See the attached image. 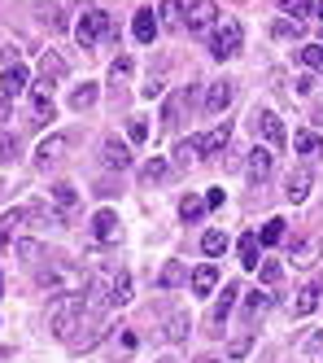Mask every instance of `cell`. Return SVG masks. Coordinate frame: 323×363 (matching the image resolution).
<instances>
[{
    "mask_svg": "<svg viewBox=\"0 0 323 363\" xmlns=\"http://www.w3.org/2000/svg\"><path fill=\"white\" fill-rule=\"evenodd\" d=\"M84 315H88V298H84V294H66V298H57V302H52V320H48L52 337H57V342H70Z\"/></svg>",
    "mask_w": 323,
    "mask_h": 363,
    "instance_id": "obj_1",
    "label": "cell"
},
{
    "mask_svg": "<svg viewBox=\"0 0 323 363\" xmlns=\"http://www.w3.org/2000/svg\"><path fill=\"white\" fill-rule=\"evenodd\" d=\"M240 44H245V27H240L232 13H219V22H214V31H210V53L219 62H227V57L240 53Z\"/></svg>",
    "mask_w": 323,
    "mask_h": 363,
    "instance_id": "obj_2",
    "label": "cell"
},
{
    "mask_svg": "<svg viewBox=\"0 0 323 363\" xmlns=\"http://www.w3.org/2000/svg\"><path fill=\"white\" fill-rule=\"evenodd\" d=\"M35 280H40V289L57 294V298H66V294H84V272L70 267V263H48Z\"/></svg>",
    "mask_w": 323,
    "mask_h": 363,
    "instance_id": "obj_3",
    "label": "cell"
},
{
    "mask_svg": "<svg viewBox=\"0 0 323 363\" xmlns=\"http://www.w3.org/2000/svg\"><path fill=\"white\" fill-rule=\"evenodd\" d=\"M114 35V22H110V13L105 9H88L84 18L74 22V40L84 44V48H92V44H101V40H110Z\"/></svg>",
    "mask_w": 323,
    "mask_h": 363,
    "instance_id": "obj_4",
    "label": "cell"
},
{
    "mask_svg": "<svg viewBox=\"0 0 323 363\" xmlns=\"http://www.w3.org/2000/svg\"><path fill=\"white\" fill-rule=\"evenodd\" d=\"M70 145H74L70 132H52V136H44L40 149H35V167H44V171H48V167H57V162L66 158V149H70Z\"/></svg>",
    "mask_w": 323,
    "mask_h": 363,
    "instance_id": "obj_5",
    "label": "cell"
},
{
    "mask_svg": "<svg viewBox=\"0 0 323 363\" xmlns=\"http://www.w3.org/2000/svg\"><path fill=\"white\" fill-rule=\"evenodd\" d=\"M214 22H219V5H214V0H193V5H188V18H183V27L188 31H214Z\"/></svg>",
    "mask_w": 323,
    "mask_h": 363,
    "instance_id": "obj_6",
    "label": "cell"
},
{
    "mask_svg": "<svg viewBox=\"0 0 323 363\" xmlns=\"http://www.w3.org/2000/svg\"><path fill=\"white\" fill-rule=\"evenodd\" d=\"M254 132H262V140L271 149H284V140H288L280 114H271V110H254Z\"/></svg>",
    "mask_w": 323,
    "mask_h": 363,
    "instance_id": "obj_7",
    "label": "cell"
},
{
    "mask_svg": "<svg viewBox=\"0 0 323 363\" xmlns=\"http://www.w3.org/2000/svg\"><path fill=\"white\" fill-rule=\"evenodd\" d=\"M101 162L110 167V171H127V167H131V149H127V140L105 136V145H101Z\"/></svg>",
    "mask_w": 323,
    "mask_h": 363,
    "instance_id": "obj_8",
    "label": "cell"
},
{
    "mask_svg": "<svg viewBox=\"0 0 323 363\" xmlns=\"http://www.w3.org/2000/svg\"><path fill=\"white\" fill-rule=\"evenodd\" d=\"M310 184H314V171H310V167H298V171L284 179V197L298 206V201H306V197H310Z\"/></svg>",
    "mask_w": 323,
    "mask_h": 363,
    "instance_id": "obj_9",
    "label": "cell"
},
{
    "mask_svg": "<svg viewBox=\"0 0 323 363\" xmlns=\"http://www.w3.org/2000/svg\"><path fill=\"white\" fill-rule=\"evenodd\" d=\"M232 96H236V84H232V79L210 84V92H205V114H223V110L232 106Z\"/></svg>",
    "mask_w": 323,
    "mask_h": 363,
    "instance_id": "obj_10",
    "label": "cell"
},
{
    "mask_svg": "<svg viewBox=\"0 0 323 363\" xmlns=\"http://www.w3.org/2000/svg\"><path fill=\"white\" fill-rule=\"evenodd\" d=\"M232 145V123L223 118L214 132H205V136H197V153H223Z\"/></svg>",
    "mask_w": 323,
    "mask_h": 363,
    "instance_id": "obj_11",
    "label": "cell"
},
{
    "mask_svg": "<svg viewBox=\"0 0 323 363\" xmlns=\"http://www.w3.org/2000/svg\"><path fill=\"white\" fill-rule=\"evenodd\" d=\"M92 237H96L101 245L118 241V237H123V228H118V215H114V211H96V219H92Z\"/></svg>",
    "mask_w": 323,
    "mask_h": 363,
    "instance_id": "obj_12",
    "label": "cell"
},
{
    "mask_svg": "<svg viewBox=\"0 0 323 363\" xmlns=\"http://www.w3.org/2000/svg\"><path fill=\"white\" fill-rule=\"evenodd\" d=\"M26 84H31V74H26V66H5V74H0V92H9V96H22Z\"/></svg>",
    "mask_w": 323,
    "mask_h": 363,
    "instance_id": "obj_13",
    "label": "cell"
},
{
    "mask_svg": "<svg viewBox=\"0 0 323 363\" xmlns=\"http://www.w3.org/2000/svg\"><path fill=\"white\" fill-rule=\"evenodd\" d=\"M319 298H323V280H310V284H306V289L298 294V302H293V315H298V320H306V315H310V311L319 306Z\"/></svg>",
    "mask_w": 323,
    "mask_h": 363,
    "instance_id": "obj_14",
    "label": "cell"
},
{
    "mask_svg": "<svg viewBox=\"0 0 323 363\" xmlns=\"http://www.w3.org/2000/svg\"><path fill=\"white\" fill-rule=\"evenodd\" d=\"M57 79H66V57H57V53H52V48H48V53L40 57V84H57Z\"/></svg>",
    "mask_w": 323,
    "mask_h": 363,
    "instance_id": "obj_15",
    "label": "cell"
},
{
    "mask_svg": "<svg viewBox=\"0 0 323 363\" xmlns=\"http://www.w3.org/2000/svg\"><path fill=\"white\" fill-rule=\"evenodd\" d=\"M245 171H249V179H254V184H262V179L271 175V149L254 145V149H249V167H245Z\"/></svg>",
    "mask_w": 323,
    "mask_h": 363,
    "instance_id": "obj_16",
    "label": "cell"
},
{
    "mask_svg": "<svg viewBox=\"0 0 323 363\" xmlns=\"http://www.w3.org/2000/svg\"><path fill=\"white\" fill-rule=\"evenodd\" d=\"M236 298H240V284L236 280H227L223 284V298H219V306H214V333H223V324H227V315H232V306H236Z\"/></svg>",
    "mask_w": 323,
    "mask_h": 363,
    "instance_id": "obj_17",
    "label": "cell"
},
{
    "mask_svg": "<svg viewBox=\"0 0 323 363\" xmlns=\"http://www.w3.org/2000/svg\"><path fill=\"white\" fill-rule=\"evenodd\" d=\"M31 106H35V118L31 123H48L52 114H57V110H52V88L48 84H35L31 88Z\"/></svg>",
    "mask_w": 323,
    "mask_h": 363,
    "instance_id": "obj_18",
    "label": "cell"
},
{
    "mask_svg": "<svg viewBox=\"0 0 323 363\" xmlns=\"http://www.w3.org/2000/svg\"><path fill=\"white\" fill-rule=\"evenodd\" d=\"M236 254H240V267L258 272V254H262V241H258V232H245V237H240V245H236Z\"/></svg>",
    "mask_w": 323,
    "mask_h": 363,
    "instance_id": "obj_19",
    "label": "cell"
},
{
    "mask_svg": "<svg viewBox=\"0 0 323 363\" xmlns=\"http://www.w3.org/2000/svg\"><path fill=\"white\" fill-rule=\"evenodd\" d=\"M157 27H162V22L153 18V9H140V13H136V22H131V31H136V40H140V44H153Z\"/></svg>",
    "mask_w": 323,
    "mask_h": 363,
    "instance_id": "obj_20",
    "label": "cell"
},
{
    "mask_svg": "<svg viewBox=\"0 0 323 363\" xmlns=\"http://www.w3.org/2000/svg\"><path fill=\"white\" fill-rule=\"evenodd\" d=\"M183 280H188V267L179 263V258H171V263L162 267V276H157V289H179Z\"/></svg>",
    "mask_w": 323,
    "mask_h": 363,
    "instance_id": "obj_21",
    "label": "cell"
},
{
    "mask_svg": "<svg viewBox=\"0 0 323 363\" xmlns=\"http://www.w3.org/2000/svg\"><path fill=\"white\" fill-rule=\"evenodd\" d=\"M183 5H179V0H162V9H157V22H162V27H171V31H179L183 27Z\"/></svg>",
    "mask_w": 323,
    "mask_h": 363,
    "instance_id": "obj_22",
    "label": "cell"
},
{
    "mask_svg": "<svg viewBox=\"0 0 323 363\" xmlns=\"http://www.w3.org/2000/svg\"><path fill=\"white\" fill-rule=\"evenodd\" d=\"M214 284H219V267H214V263H201V267L193 272V289H197V294H214Z\"/></svg>",
    "mask_w": 323,
    "mask_h": 363,
    "instance_id": "obj_23",
    "label": "cell"
},
{
    "mask_svg": "<svg viewBox=\"0 0 323 363\" xmlns=\"http://www.w3.org/2000/svg\"><path fill=\"white\" fill-rule=\"evenodd\" d=\"M96 96H101V92H96V84H79V88L70 92V110L84 114L88 106H96Z\"/></svg>",
    "mask_w": 323,
    "mask_h": 363,
    "instance_id": "obj_24",
    "label": "cell"
},
{
    "mask_svg": "<svg viewBox=\"0 0 323 363\" xmlns=\"http://www.w3.org/2000/svg\"><path fill=\"white\" fill-rule=\"evenodd\" d=\"M127 298H131V276H127V272H114V276H110V302L123 306Z\"/></svg>",
    "mask_w": 323,
    "mask_h": 363,
    "instance_id": "obj_25",
    "label": "cell"
},
{
    "mask_svg": "<svg viewBox=\"0 0 323 363\" xmlns=\"http://www.w3.org/2000/svg\"><path fill=\"white\" fill-rule=\"evenodd\" d=\"M22 219H26V211H5V215H0V245L13 241V232L22 228Z\"/></svg>",
    "mask_w": 323,
    "mask_h": 363,
    "instance_id": "obj_26",
    "label": "cell"
},
{
    "mask_svg": "<svg viewBox=\"0 0 323 363\" xmlns=\"http://www.w3.org/2000/svg\"><path fill=\"white\" fill-rule=\"evenodd\" d=\"M171 175V162L166 158H149L144 167H140V179H144V184H157V179H166Z\"/></svg>",
    "mask_w": 323,
    "mask_h": 363,
    "instance_id": "obj_27",
    "label": "cell"
},
{
    "mask_svg": "<svg viewBox=\"0 0 323 363\" xmlns=\"http://www.w3.org/2000/svg\"><path fill=\"white\" fill-rule=\"evenodd\" d=\"M205 211H210V206H205V197H183V201H179V215H183V223H197Z\"/></svg>",
    "mask_w": 323,
    "mask_h": 363,
    "instance_id": "obj_28",
    "label": "cell"
},
{
    "mask_svg": "<svg viewBox=\"0 0 323 363\" xmlns=\"http://www.w3.org/2000/svg\"><path fill=\"white\" fill-rule=\"evenodd\" d=\"M258 241H262V250H266V245H280V241H284V219H266L262 232H258Z\"/></svg>",
    "mask_w": 323,
    "mask_h": 363,
    "instance_id": "obj_29",
    "label": "cell"
},
{
    "mask_svg": "<svg viewBox=\"0 0 323 363\" xmlns=\"http://www.w3.org/2000/svg\"><path fill=\"white\" fill-rule=\"evenodd\" d=\"M314 258H319V241H314V237L293 250V263H298V267H314Z\"/></svg>",
    "mask_w": 323,
    "mask_h": 363,
    "instance_id": "obj_30",
    "label": "cell"
},
{
    "mask_svg": "<svg viewBox=\"0 0 323 363\" xmlns=\"http://www.w3.org/2000/svg\"><path fill=\"white\" fill-rule=\"evenodd\" d=\"M52 201H57V211H62V215H66V211H74V201H79L74 184H52Z\"/></svg>",
    "mask_w": 323,
    "mask_h": 363,
    "instance_id": "obj_31",
    "label": "cell"
},
{
    "mask_svg": "<svg viewBox=\"0 0 323 363\" xmlns=\"http://www.w3.org/2000/svg\"><path fill=\"white\" fill-rule=\"evenodd\" d=\"M179 110H183V92H175V96L166 101V106H162V127H166V132L179 123Z\"/></svg>",
    "mask_w": 323,
    "mask_h": 363,
    "instance_id": "obj_32",
    "label": "cell"
},
{
    "mask_svg": "<svg viewBox=\"0 0 323 363\" xmlns=\"http://www.w3.org/2000/svg\"><path fill=\"white\" fill-rule=\"evenodd\" d=\"M280 9H284V13H288L293 22H302V18H306V13H310L314 5H310V0H280Z\"/></svg>",
    "mask_w": 323,
    "mask_h": 363,
    "instance_id": "obj_33",
    "label": "cell"
},
{
    "mask_svg": "<svg viewBox=\"0 0 323 363\" xmlns=\"http://www.w3.org/2000/svg\"><path fill=\"white\" fill-rule=\"evenodd\" d=\"M40 18L48 22L52 31H66V27H70V22H66V9H57V5H48V9H40Z\"/></svg>",
    "mask_w": 323,
    "mask_h": 363,
    "instance_id": "obj_34",
    "label": "cell"
},
{
    "mask_svg": "<svg viewBox=\"0 0 323 363\" xmlns=\"http://www.w3.org/2000/svg\"><path fill=\"white\" fill-rule=\"evenodd\" d=\"M201 250L214 258V254H223L227 250V237H223V232H205V237H201Z\"/></svg>",
    "mask_w": 323,
    "mask_h": 363,
    "instance_id": "obj_35",
    "label": "cell"
},
{
    "mask_svg": "<svg viewBox=\"0 0 323 363\" xmlns=\"http://www.w3.org/2000/svg\"><path fill=\"white\" fill-rule=\"evenodd\" d=\"M245 306H249V320H254V315H262V311L271 306V294H262V289H254V294L245 298Z\"/></svg>",
    "mask_w": 323,
    "mask_h": 363,
    "instance_id": "obj_36",
    "label": "cell"
},
{
    "mask_svg": "<svg viewBox=\"0 0 323 363\" xmlns=\"http://www.w3.org/2000/svg\"><path fill=\"white\" fill-rule=\"evenodd\" d=\"M193 153H197V136L193 140H179L175 145V167H188V162H193Z\"/></svg>",
    "mask_w": 323,
    "mask_h": 363,
    "instance_id": "obj_37",
    "label": "cell"
},
{
    "mask_svg": "<svg viewBox=\"0 0 323 363\" xmlns=\"http://www.w3.org/2000/svg\"><path fill=\"white\" fill-rule=\"evenodd\" d=\"M293 149H298V153H319V136L314 132H298V136H293Z\"/></svg>",
    "mask_w": 323,
    "mask_h": 363,
    "instance_id": "obj_38",
    "label": "cell"
},
{
    "mask_svg": "<svg viewBox=\"0 0 323 363\" xmlns=\"http://www.w3.org/2000/svg\"><path fill=\"white\" fill-rule=\"evenodd\" d=\"M13 158H18V136L0 132V162H13Z\"/></svg>",
    "mask_w": 323,
    "mask_h": 363,
    "instance_id": "obj_39",
    "label": "cell"
},
{
    "mask_svg": "<svg viewBox=\"0 0 323 363\" xmlns=\"http://www.w3.org/2000/svg\"><path fill=\"white\" fill-rule=\"evenodd\" d=\"M302 62H306L310 70H323V44H306V48H302Z\"/></svg>",
    "mask_w": 323,
    "mask_h": 363,
    "instance_id": "obj_40",
    "label": "cell"
},
{
    "mask_svg": "<svg viewBox=\"0 0 323 363\" xmlns=\"http://www.w3.org/2000/svg\"><path fill=\"white\" fill-rule=\"evenodd\" d=\"M258 276H262V284H276V280H280V276H284V267H280V263H276V258H266V263H262V267H258Z\"/></svg>",
    "mask_w": 323,
    "mask_h": 363,
    "instance_id": "obj_41",
    "label": "cell"
},
{
    "mask_svg": "<svg viewBox=\"0 0 323 363\" xmlns=\"http://www.w3.org/2000/svg\"><path fill=\"white\" fill-rule=\"evenodd\" d=\"M188 333V315H171V328H166V342H183Z\"/></svg>",
    "mask_w": 323,
    "mask_h": 363,
    "instance_id": "obj_42",
    "label": "cell"
},
{
    "mask_svg": "<svg viewBox=\"0 0 323 363\" xmlns=\"http://www.w3.org/2000/svg\"><path fill=\"white\" fill-rule=\"evenodd\" d=\"M131 74V57H118L114 66H110V79H114V88H118V79H127Z\"/></svg>",
    "mask_w": 323,
    "mask_h": 363,
    "instance_id": "obj_43",
    "label": "cell"
},
{
    "mask_svg": "<svg viewBox=\"0 0 323 363\" xmlns=\"http://www.w3.org/2000/svg\"><path fill=\"white\" fill-rule=\"evenodd\" d=\"M127 136H131V140H144V136H149V123H144V118H131Z\"/></svg>",
    "mask_w": 323,
    "mask_h": 363,
    "instance_id": "obj_44",
    "label": "cell"
},
{
    "mask_svg": "<svg viewBox=\"0 0 323 363\" xmlns=\"http://www.w3.org/2000/svg\"><path fill=\"white\" fill-rule=\"evenodd\" d=\"M298 31H302V22H293V18H288V22H276V27H271V35H298Z\"/></svg>",
    "mask_w": 323,
    "mask_h": 363,
    "instance_id": "obj_45",
    "label": "cell"
},
{
    "mask_svg": "<svg viewBox=\"0 0 323 363\" xmlns=\"http://www.w3.org/2000/svg\"><path fill=\"white\" fill-rule=\"evenodd\" d=\"M249 354V337H236L232 342V359H245Z\"/></svg>",
    "mask_w": 323,
    "mask_h": 363,
    "instance_id": "obj_46",
    "label": "cell"
},
{
    "mask_svg": "<svg viewBox=\"0 0 323 363\" xmlns=\"http://www.w3.org/2000/svg\"><path fill=\"white\" fill-rule=\"evenodd\" d=\"M9 114H13V96H9V92H0V123H5Z\"/></svg>",
    "mask_w": 323,
    "mask_h": 363,
    "instance_id": "obj_47",
    "label": "cell"
},
{
    "mask_svg": "<svg viewBox=\"0 0 323 363\" xmlns=\"http://www.w3.org/2000/svg\"><path fill=\"white\" fill-rule=\"evenodd\" d=\"M205 206H210V211H219V206H223V189H210L205 193Z\"/></svg>",
    "mask_w": 323,
    "mask_h": 363,
    "instance_id": "obj_48",
    "label": "cell"
},
{
    "mask_svg": "<svg viewBox=\"0 0 323 363\" xmlns=\"http://www.w3.org/2000/svg\"><path fill=\"white\" fill-rule=\"evenodd\" d=\"M18 254H22V258H26V263H31V258H35V254H40V245H35V241H22V245H18Z\"/></svg>",
    "mask_w": 323,
    "mask_h": 363,
    "instance_id": "obj_49",
    "label": "cell"
},
{
    "mask_svg": "<svg viewBox=\"0 0 323 363\" xmlns=\"http://www.w3.org/2000/svg\"><path fill=\"white\" fill-rule=\"evenodd\" d=\"M140 92H144V96H149V101H153V96H162V79H149V84H144V88H140Z\"/></svg>",
    "mask_w": 323,
    "mask_h": 363,
    "instance_id": "obj_50",
    "label": "cell"
},
{
    "mask_svg": "<svg viewBox=\"0 0 323 363\" xmlns=\"http://www.w3.org/2000/svg\"><path fill=\"white\" fill-rule=\"evenodd\" d=\"M298 92H302V96H310V92H314V79H310V74H302V79H298Z\"/></svg>",
    "mask_w": 323,
    "mask_h": 363,
    "instance_id": "obj_51",
    "label": "cell"
},
{
    "mask_svg": "<svg viewBox=\"0 0 323 363\" xmlns=\"http://www.w3.org/2000/svg\"><path fill=\"white\" fill-rule=\"evenodd\" d=\"M197 363H223V359H214V354H201V359H197Z\"/></svg>",
    "mask_w": 323,
    "mask_h": 363,
    "instance_id": "obj_52",
    "label": "cell"
},
{
    "mask_svg": "<svg viewBox=\"0 0 323 363\" xmlns=\"http://www.w3.org/2000/svg\"><path fill=\"white\" fill-rule=\"evenodd\" d=\"M314 13H319V27H323V0H319V5H314Z\"/></svg>",
    "mask_w": 323,
    "mask_h": 363,
    "instance_id": "obj_53",
    "label": "cell"
},
{
    "mask_svg": "<svg viewBox=\"0 0 323 363\" xmlns=\"http://www.w3.org/2000/svg\"><path fill=\"white\" fill-rule=\"evenodd\" d=\"M0 298H5V272H0Z\"/></svg>",
    "mask_w": 323,
    "mask_h": 363,
    "instance_id": "obj_54",
    "label": "cell"
}]
</instances>
